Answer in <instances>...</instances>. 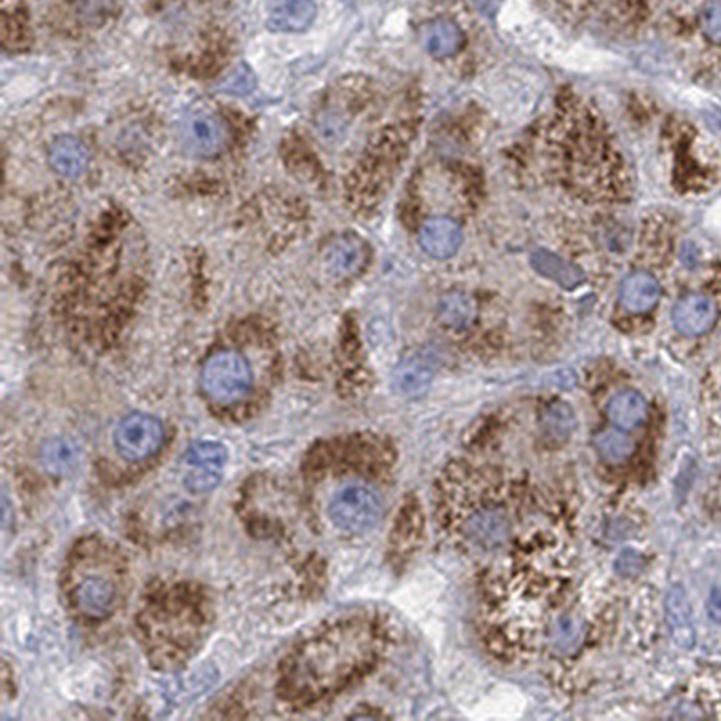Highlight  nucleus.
<instances>
[{
    "label": "nucleus",
    "mask_w": 721,
    "mask_h": 721,
    "mask_svg": "<svg viewBox=\"0 0 721 721\" xmlns=\"http://www.w3.org/2000/svg\"><path fill=\"white\" fill-rule=\"evenodd\" d=\"M574 125L561 132V139H565L561 150L565 154L566 177L585 188L595 186L599 195L619 192L615 183H626V179H622L621 157L613 150L612 141L586 114L575 118Z\"/></svg>",
    "instance_id": "1"
},
{
    "label": "nucleus",
    "mask_w": 721,
    "mask_h": 721,
    "mask_svg": "<svg viewBox=\"0 0 721 721\" xmlns=\"http://www.w3.org/2000/svg\"><path fill=\"white\" fill-rule=\"evenodd\" d=\"M366 637L361 630H343L316 640L294 662L291 678L300 691H325L348 675L365 657Z\"/></svg>",
    "instance_id": "2"
},
{
    "label": "nucleus",
    "mask_w": 721,
    "mask_h": 721,
    "mask_svg": "<svg viewBox=\"0 0 721 721\" xmlns=\"http://www.w3.org/2000/svg\"><path fill=\"white\" fill-rule=\"evenodd\" d=\"M202 386L215 402L233 404L244 399L253 386V372L246 357L220 350L202 368Z\"/></svg>",
    "instance_id": "3"
},
{
    "label": "nucleus",
    "mask_w": 721,
    "mask_h": 721,
    "mask_svg": "<svg viewBox=\"0 0 721 721\" xmlns=\"http://www.w3.org/2000/svg\"><path fill=\"white\" fill-rule=\"evenodd\" d=\"M329 514L339 529L363 534L374 529L383 518V498L372 487L347 485L330 500Z\"/></svg>",
    "instance_id": "4"
},
{
    "label": "nucleus",
    "mask_w": 721,
    "mask_h": 721,
    "mask_svg": "<svg viewBox=\"0 0 721 721\" xmlns=\"http://www.w3.org/2000/svg\"><path fill=\"white\" fill-rule=\"evenodd\" d=\"M165 439L163 424L147 413H134L119 422L114 446L125 460H145L161 448Z\"/></svg>",
    "instance_id": "5"
},
{
    "label": "nucleus",
    "mask_w": 721,
    "mask_h": 721,
    "mask_svg": "<svg viewBox=\"0 0 721 721\" xmlns=\"http://www.w3.org/2000/svg\"><path fill=\"white\" fill-rule=\"evenodd\" d=\"M184 148L197 157H213L228 145V128L208 110H192L179 125Z\"/></svg>",
    "instance_id": "6"
},
{
    "label": "nucleus",
    "mask_w": 721,
    "mask_h": 721,
    "mask_svg": "<svg viewBox=\"0 0 721 721\" xmlns=\"http://www.w3.org/2000/svg\"><path fill=\"white\" fill-rule=\"evenodd\" d=\"M314 19V0H265V26L274 33H303Z\"/></svg>",
    "instance_id": "7"
},
{
    "label": "nucleus",
    "mask_w": 721,
    "mask_h": 721,
    "mask_svg": "<svg viewBox=\"0 0 721 721\" xmlns=\"http://www.w3.org/2000/svg\"><path fill=\"white\" fill-rule=\"evenodd\" d=\"M718 318L716 303L703 294H687L673 307V325L687 338L703 336Z\"/></svg>",
    "instance_id": "8"
},
{
    "label": "nucleus",
    "mask_w": 721,
    "mask_h": 721,
    "mask_svg": "<svg viewBox=\"0 0 721 721\" xmlns=\"http://www.w3.org/2000/svg\"><path fill=\"white\" fill-rule=\"evenodd\" d=\"M420 247L426 255L437 260H448L458 253L464 242V233L449 217H433L422 224L419 233Z\"/></svg>",
    "instance_id": "9"
},
{
    "label": "nucleus",
    "mask_w": 721,
    "mask_h": 721,
    "mask_svg": "<svg viewBox=\"0 0 721 721\" xmlns=\"http://www.w3.org/2000/svg\"><path fill=\"white\" fill-rule=\"evenodd\" d=\"M368 262V247L356 235L334 240L325 253V267L336 278H350L365 269Z\"/></svg>",
    "instance_id": "10"
},
{
    "label": "nucleus",
    "mask_w": 721,
    "mask_h": 721,
    "mask_svg": "<svg viewBox=\"0 0 721 721\" xmlns=\"http://www.w3.org/2000/svg\"><path fill=\"white\" fill-rule=\"evenodd\" d=\"M435 379V363L428 354L417 352L406 357L393 370V390L404 397H417L426 392Z\"/></svg>",
    "instance_id": "11"
},
{
    "label": "nucleus",
    "mask_w": 721,
    "mask_h": 721,
    "mask_svg": "<svg viewBox=\"0 0 721 721\" xmlns=\"http://www.w3.org/2000/svg\"><path fill=\"white\" fill-rule=\"evenodd\" d=\"M660 283L653 274L646 271H635L628 274L621 283L619 300L626 311L633 314H644L653 311L660 300Z\"/></svg>",
    "instance_id": "12"
},
{
    "label": "nucleus",
    "mask_w": 721,
    "mask_h": 721,
    "mask_svg": "<svg viewBox=\"0 0 721 721\" xmlns=\"http://www.w3.org/2000/svg\"><path fill=\"white\" fill-rule=\"evenodd\" d=\"M49 165L65 179H78L89 168V150L73 136L56 137L47 152Z\"/></svg>",
    "instance_id": "13"
},
{
    "label": "nucleus",
    "mask_w": 721,
    "mask_h": 721,
    "mask_svg": "<svg viewBox=\"0 0 721 721\" xmlns=\"http://www.w3.org/2000/svg\"><path fill=\"white\" fill-rule=\"evenodd\" d=\"M466 534L478 547H498L509 536V520L500 509L484 507L469 516Z\"/></svg>",
    "instance_id": "14"
},
{
    "label": "nucleus",
    "mask_w": 721,
    "mask_h": 721,
    "mask_svg": "<svg viewBox=\"0 0 721 721\" xmlns=\"http://www.w3.org/2000/svg\"><path fill=\"white\" fill-rule=\"evenodd\" d=\"M667 624L671 635L678 646L691 649L696 642V628H694L691 604L687 601L684 588L673 586L667 595Z\"/></svg>",
    "instance_id": "15"
},
{
    "label": "nucleus",
    "mask_w": 721,
    "mask_h": 721,
    "mask_svg": "<svg viewBox=\"0 0 721 721\" xmlns=\"http://www.w3.org/2000/svg\"><path fill=\"white\" fill-rule=\"evenodd\" d=\"M422 46L435 58H448L464 46V33L451 20L439 19L428 22L420 29Z\"/></svg>",
    "instance_id": "16"
},
{
    "label": "nucleus",
    "mask_w": 721,
    "mask_h": 721,
    "mask_svg": "<svg viewBox=\"0 0 721 721\" xmlns=\"http://www.w3.org/2000/svg\"><path fill=\"white\" fill-rule=\"evenodd\" d=\"M606 411H608V419L615 428L633 431L646 422L648 402L635 390H622L613 395Z\"/></svg>",
    "instance_id": "17"
},
{
    "label": "nucleus",
    "mask_w": 721,
    "mask_h": 721,
    "mask_svg": "<svg viewBox=\"0 0 721 721\" xmlns=\"http://www.w3.org/2000/svg\"><path fill=\"white\" fill-rule=\"evenodd\" d=\"M530 264L539 274L565 289H575L585 282V273L577 265L566 262L565 258L554 255L547 249L534 251L530 256Z\"/></svg>",
    "instance_id": "18"
},
{
    "label": "nucleus",
    "mask_w": 721,
    "mask_h": 721,
    "mask_svg": "<svg viewBox=\"0 0 721 721\" xmlns=\"http://www.w3.org/2000/svg\"><path fill=\"white\" fill-rule=\"evenodd\" d=\"M114 603V588L100 577L85 579L76 590V604L89 617H103Z\"/></svg>",
    "instance_id": "19"
},
{
    "label": "nucleus",
    "mask_w": 721,
    "mask_h": 721,
    "mask_svg": "<svg viewBox=\"0 0 721 721\" xmlns=\"http://www.w3.org/2000/svg\"><path fill=\"white\" fill-rule=\"evenodd\" d=\"M439 316L449 329L464 330L476 320V302L464 291L444 294L439 303Z\"/></svg>",
    "instance_id": "20"
},
{
    "label": "nucleus",
    "mask_w": 721,
    "mask_h": 721,
    "mask_svg": "<svg viewBox=\"0 0 721 721\" xmlns=\"http://www.w3.org/2000/svg\"><path fill=\"white\" fill-rule=\"evenodd\" d=\"M595 451L608 464H622L631 457L635 444L622 429H604L594 439Z\"/></svg>",
    "instance_id": "21"
},
{
    "label": "nucleus",
    "mask_w": 721,
    "mask_h": 721,
    "mask_svg": "<svg viewBox=\"0 0 721 721\" xmlns=\"http://www.w3.org/2000/svg\"><path fill=\"white\" fill-rule=\"evenodd\" d=\"M80 460V449L73 440L53 439L42 449V462L55 475L71 473Z\"/></svg>",
    "instance_id": "22"
},
{
    "label": "nucleus",
    "mask_w": 721,
    "mask_h": 721,
    "mask_svg": "<svg viewBox=\"0 0 721 721\" xmlns=\"http://www.w3.org/2000/svg\"><path fill=\"white\" fill-rule=\"evenodd\" d=\"M543 431L547 433L552 440H566L575 428L574 410L565 404V402H556L552 406H548L543 417H541Z\"/></svg>",
    "instance_id": "23"
},
{
    "label": "nucleus",
    "mask_w": 721,
    "mask_h": 721,
    "mask_svg": "<svg viewBox=\"0 0 721 721\" xmlns=\"http://www.w3.org/2000/svg\"><path fill=\"white\" fill-rule=\"evenodd\" d=\"M228 460V451L217 442L204 440L193 444L186 453V462L192 469H206V471H222Z\"/></svg>",
    "instance_id": "24"
},
{
    "label": "nucleus",
    "mask_w": 721,
    "mask_h": 721,
    "mask_svg": "<svg viewBox=\"0 0 721 721\" xmlns=\"http://www.w3.org/2000/svg\"><path fill=\"white\" fill-rule=\"evenodd\" d=\"M256 76L249 65H238L231 73L220 82L219 91L228 94V96H247L255 91Z\"/></svg>",
    "instance_id": "25"
},
{
    "label": "nucleus",
    "mask_w": 721,
    "mask_h": 721,
    "mask_svg": "<svg viewBox=\"0 0 721 721\" xmlns=\"http://www.w3.org/2000/svg\"><path fill=\"white\" fill-rule=\"evenodd\" d=\"M222 471H206V469H192L186 476V487L193 493H206L219 485Z\"/></svg>",
    "instance_id": "26"
},
{
    "label": "nucleus",
    "mask_w": 721,
    "mask_h": 721,
    "mask_svg": "<svg viewBox=\"0 0 721 721\" xmlns=\"http://www.w3.org/2000/svg\"><path fill=\"white\" fill-rule=\"evenodd\" d=\"M703 33L711 38L712 42L721 44V0L711 2L702 15Z\"/></svg>",
    "instance_id": "27"
},
{
    "label": "nucleus",
    "mask_w": 721,
    "mask_h": 721,
    "mask_svg": "<svg viewBox=\"0 0 721 721\" xmlns=\"http://www.w3.org/2000/svg\"><path fill=\"white\" fill-rule=\"evenodd\" d=\"M707 610H709V617H711L712 621L721 624V585L712 590Z\"/></svg>",
    "instance_id": "28"
},
{
    "label": "nucleus",
    "mask_w": 721,
    "mask_h": 721,
    "mask_svg": "<svg viewBox=\"0 0 721 721\" xmlns=\"http://www.w3.org/2000/svg\"><path fill=\"white\" fill-rule=\"evenodd\" d=\"M707 119L721 132V109L709 110V112H707Z\"/></svg>",
    "instance_id": "29"
}]
</instances>
